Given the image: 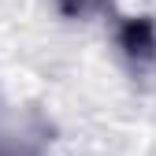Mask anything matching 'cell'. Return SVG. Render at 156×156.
<instances>
[{
    "label": "cell",
    "instance_id": "2",
    "mask_svg": "<svg viewBox=\"0 0 156 156\" xmlns=\"http://www.w3.org/2000/svg\"><path fill=\"white\" fill-rule=\"evenodd\" d=\"M89 4H93V0H63L67 11H82V8H89Z\"/></svg>",
    "mask_w": 156,
    "mask_h": 156
},
{
    "label": "cell",
    "instance_id": "1",
    "mask_svg": "<svg viewBox=\"0 0 156 156\" xmlns=\"http://www.w3.org/2000/svg\"><path fill=\"white\" fill-rule=\"evenodd\" d=\"M119 48L134 63H152L156 60V19L149 15H126L119 23Z\"/></svg>",
    "mask_w": 156,
    "mask_h": 156
}]
</instances>
